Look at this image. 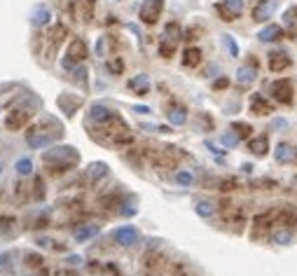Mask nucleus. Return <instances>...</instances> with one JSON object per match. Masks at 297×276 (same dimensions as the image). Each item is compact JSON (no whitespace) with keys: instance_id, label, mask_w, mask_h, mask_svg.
Masks as SVG:
<instances>
[{"instance_id":"obj_1","label":"nucleus","mask_w":297,"mask_h":276,"mask_svg":"<svg viewBox=\"0 0 297 276\" xmlns=\"http://www.w3.org/2000/svg\"><path fill=\"white\" fill-rule=\"evenodd\" d=\"M43 160L54 173H61L66 169H73L80 162V154L75 152V147H54V150L43 154Z\"/></svg>"},{"instance_id":"obj_2","label":"nucleus","mask_w":297,"mask_h":276,"mask_svg":"<svg viewBox=\"0 0 297 276\" xmlns=\"http://www.w3.org/2000/svg\"><path fill=\"white\" fill-rule=\"evenodd\" d=\"M85 56H87V45H85V40L75 37L73 43L68 45V54H66V59H63V68H66V70H73L75 63L82 61Z\"/></svg>"},{"instance_id":"obj_3","label":"nucleus","mask_w":297,"mask_h":276,"mask_svg":"<svg viewBox=\"0 0 297 276\" xmlns=\"http://www.w3.org/2000/svg\"><path fill=\"white\" fill-rule=\"evenodd\" d=\"M162 10H164V0H145L143 7H140V21L147 26L157 24V19L162 17Z\"/></svg>"},{"instance_id":"obj_4","label":"nucleus","mask_w":297,"mask_h":276,"mask_svg":"<svg viewBox=\"0 0 297 276\" xmlns=\"http://www.w3.org/2000/svg\"><path fill=\"white\" fill-rule=\"evenodd\" d=\"M215 10L220 12V17L225 21H234L243 12V0H222L220 5H215Z\"/></svg>"},{"instance_id":"obj_5","label":"nucleus","mask_w":297,"mask_h":276,"mask_svg":"<svg viewBox=\"0 0 297 276\" xmlns=\"http://www.w3.org/2000/svg\"><path fill=\"white\" fill-rule=\"evenodd\" d=\"M272 94L274 98L279 101V103H290L292 101V82L290 80H279V82H274L272 85Z\"/></svg>"},{"instance_id":"obj_6","label":"nucleus","mask_w":297,"mask_h":276,"mask_svg":"<svg viewBox=\"0 0 297 276\" xmlns=\"http://www.w3.org/2000/svg\"><path fill=\"white\" fill-rule=\"evenodd\" d=\"M113 239L120 246H134L136 241H138V232H136V227H131V225H124V227L113 232Z\"/></svg>"},{"instance_id":"obj_7","label":"nucleus","mask_w":297,"mask_h":276,"mask_svg":"<svg viewBox=\"0 0 297 276\" xmlns=\"http://www.w3.org/2000/svg\"><path fill=\"white\" fill-rule=\"evenodd\" d=\"M30 120V112L28 110H12L10 115H7V120H5V127L7 129H21L26 122Z\"/></svg>"},{"instance_id":"obj_8","label":"nucleus","mask_w":297,"mask_h":276,"mask_svg":"<svg viewBox=\"0 0 297 276\" xmlns=\"http://www.w3.org/2000/svg\"><path fill=\"white\" fill-rule=\"evenodd\" d=\"M269 68H272L274 73H281V70H285V68H290V56L288 54H283V52H272L269 54Z\"/></svg>"},{"instance_id":"obj_9","label":"nucleus","mask_w":297,"mask_h":276,"mask_svg":"<svg viewBox=\"0 0 297 276\" xmlns=\"http://www.w3.org/2000/svg\"><path fill=\"white\" fill-rule=\"evenodd\" d=\"M279 37H283V28H281L279 24H267L260 33H257V40H260V43H274V40H279Z\"/></svg>"},{"instance_id":"obj_10","label":"nucleus","mask_w":297,"mask_h":276,"mask_svg":"<svg viewBox=\"0 0 297 276\" xmlns=\"http://www.w3.org/2000/svg\"><path fill=\"white\" fill-rule=\"evenodd\" d=\"M250 110H253L255 115H269V112H274V108L262 94H255V96L250 98Z\"/></svg>"},{"instance_id":"obj_11","label":"nucleus","mask_w":297,"mask_h":276,"mask_svg":"<svg viewBox=\"0 0 297 276\" xmlns=\"http://www.w3.org/2000/svg\"><path fill=\"white\" fill-rule=\"evenodd\" d=\"M274 157H276V162H281V164H288V162H295L297 160V152H295V147H292V145L281 143V145L276 147Z\"/></svg>"},{"instance_id":"obj_12","label":"nucleus","mask_w":297,"mask_h":276,"mask_svg":"<svg viewBox=\"0 0 297 276\" xmlns=\"http://www.w3.org/2000/svg\"><path fill=\"white\" fill-rule=\"evenodd\" d=\"M274 7H276L274 0H262L260 5L253 10V19L255 21H265V19H269L272 17V12H274Z\"/></svg>"},{"instance_id":"obj_13","label":"nucleus","mask_w":297,"mask_h":276,"mask_svg":"<svg viewBox=\"0 0 297 276\" xmlns=\"http://www.w3.org/2000/svg\"><path fill=\"white\" fill-rule=\"evenodd\" d=\"M49 19H52L49 7H43V5L33 7V12H30V24L33 26H45V24H49Z\"/></svg>"},{"instance_id":"obj_14","label":"nucleus","mask_w":297,"mask_h":276,"mask_svg":"<svg viewBox=\"0 0 297 276\" xmlns=\"http://www.w3.org/2000/svg\"><path fill=\"white\" fill-rule=\"evenodd\" d=\"M113 115H115V112L110 110V108H105V105H101V103L91 105V110H89V120H91V122H96V124H101V122H105V120H110Z\"/></svg>"},{"instance_id":"obj_15","label":"nucleus","mask_w":297,"mask_h":276,"mask_svg":"<svg viewBox=\"0 0 297 276\" xmlns=\"http://www.w3.org/2000/svg\"><path fill=\"white\" fill-rule=\"evenodd\" d=\"M248 147H250V152H253V154H257V157H265V154H267V150H269L267 136L262 134V136H255V138H250Z\"/></svg>"},{"instance_id":"obj_16","label":"nucleus","mask_w":297,"mask_h":276,"mask_svg":"<svg viewBox=\"0 0 297 276\" xmlns=\"http://www.w3.org/2000/svg\"><path fill=\"white\" fill-rule=\"evenodd\" d=\"M279 225L281 227L292 229L297 225V209H283L279 215Z\"/></svg>"},{"instance_id":"obj_17","label":"nucleus","mask_w":297,"mask_h":276,"mask_svg":"<svg viewBox=\"0 0 297 276\" xmlns=\"http://www.w3.org/2000/svg\"><path fill=\"white\" fill-rule=\"evenodd\" d=\"M98 234V225H82V227H78L75 229V241H87V239H91V236H96Z\"/></svg>"},{"instance_id":"obj_18","label":"nucleus","mask_w":297,"mask_h":276,"mask_svg":"<svg viewBox=\"0 0 297 276\" xmlns=\"http://www.w3.org/2000/svg\"><path fill=\"white\" fill-rule=\"evenodd\" d=\"M199 61H201V52L197 47H190L185 52V56H182V66H188V68L199 66Z\"/></svg>"},{"instance_id":"obj_19","label":"nucleus","mask_w":297,"mask_h":276,"mask_svg":"<svg viewBox=\"0 0 297 276\" xmlns=\"http://www.w3.org/2000/svg\"><path fill=\"white\" fill-rule=\"evenodd\" d=\"M272 239H274V244H290L292 241V229H288V227H281V229H276V232L272 234Z\"/></svg>"},{"instance_id":"obj_20","label":"nucleus","mask_w":297,"mask_h":276,"mask_svg":"<svg viewBox=\"0 0 297 276\" xmlns=\"http://www.w3.org/2000/svg\"><path fill=\"white\" fill-rule=\"evenodd\" d=\"M129 89H134L136 94H140V96H143V94L147 92V77H145V75H138V77H134V80L129 82Z\"/></svg>"},{"instance_id":"obj_21","label":"nucleus","mask_w":297,"mask_h":276,"mask_svg":"<svg viewBox=\"0 0 297 276\" xmlns=\"http://www.w3.org/2000/svg\"><path fill=\"white\" fill-rule=\"evenodd\" d=\"M237 77H239V82L241 85H250V82L255 80V68L253 66H243V68H239V73H237Z\"/></svg>"},{"instance_id":"obj_22","label":"nucleus","mask_w":297,"mask_h":276,"mask_svg":"<svg viewBox=\"0 0 297 276\" xmlns=\"http://www.w3.org/2000/svg\"><path fill=\"white\" fill-rule=\"evenodd\" d=\"M166 117H169L171 124H185V120H188V115H185L182 108H171V110L166 112Z\"/></svg>"},{"instance_id":"obj_23","label":"nucleus","mask_w":297,"mask_h":276,"mask_svg":"<svg viewBox=\"0 0 297 276\" xmlns=\"http://www.w3.org/2000/svg\"><path fill=\"white\" fill-rule=\"evenodd\" d=\"M197 213H199L201 218H211V215L215 213V206H213L211 202H199L197 204Z\"/></svg>"},{"instance_id":"obj_24","label":"nucleus","mask_w":297,"mask_h":276,"mask_svg":"<svg viewBox=\"0 0 297 276\" xmlns=\"http://www.w3.org/2000/svg\"><path fill=\"white\" fill-rule=\"evenodd\" d=\"M166 40H169V43H178V40H180V26L166 24Z\"/></svg>"},{"instance_id":"obj_25","label":"nucleus","mask_w":297,"mask_h":276,"mask_svg":"<svg viewBox=\"0 0 297 276\" xmlns=\"http://www.w3.org/2000/svg\"><path fill=\"white\" fill-rule=\"evenodd\" d=\"M30 171H33V162H30L28 157H24V160L17 162V173L19 176H28Z\"/></svg>"},{"instance_id":"obj_26","label":"nucleus","mask_w":297,"mask_h":276,"mask_svg":"<svg viewBox=\"0 0 297 276\" xmlns=\"http://www.w3.org/2000/svg\"><path fill=\"white\" fill-rule=\"evenodd\" d=\"M232 129L239 134V138H248L250 131H253V129H250V124H243V122H234V124H232Z\"/></svg>"},{"instance_id":"obj_27","label":"nucleus","mask_w":297,"mask_h":276,"mask_svg":"<svg viewBox=\"0 0 297 276\" xmlns=\"http://www.w3.org/2000/svg\"><path fill=\"white\" fill-rule=\"evenodd\" d=\"M105 173H108V166L105 164H94L89 176H91V180H96V178H101V176H105Z\"/></svg>"},{"instance_id":"obj_28","label":"nucleus","mask_w":297,"mask_h":276,"mask_svg":"<svg viewBox=\"0 0 297 276\" xmlns=\"http://www.w3.org/2000/svg\"><path fill=\"white\" fill-rule=\"evenodd\" d=\"M295 17H297V7H288L283 12V26H292L295 24Z\"/></svg>"},{"instance_id":"obj_29","label":"nucleus","mask_w":297,"mask_h":276,"mask_svg":"<svg viewBox=\"0 0 297 276\" xmlns=\"http://www.w3.org/2000/svg\"><path fill=\"white\" fill-rule=\"evenodd\" d=\"M225 45L230 47V54L232 56H239V47H237V43L232 40V35H225Z\"/></svg>"},{"instance_id":"obj_30","label":"nucleus","mask_w":297,"mask_h":276,"mask_svg":"<svg viewBox=\"0 0 297 276\" xmlns=\"http://www.w3.org/2000/svg\"><path fill=\"white\" fill-rule=\"evenodd\" d=\"M173 49H176V43H164L162 47H159V52H162V56H166V59H169V56L173 54Z\"/></svg>"},{"instance_id":"obj_31","label":"nucleus","mask_w":297,"mask_h":276,"mask_svg":"<svg viewBox=\"0 0 297 276\" xmlns=\"http://www.w3.org/2000/svg\"><path fill=\"white\" fill-rule=\"evenodd\" d=\"M222 143H225L227 147H234V145L239 143V136H234V134H225V136H222Z\"/></svg>"},{"instance_id":"obj_32","label":"nucleus","mask_w":297,"mask_h":276,"mask_svg":"<svg viewBox=\"0 0 297 276\" xmlns=\"http://www.w3.org/2000/svg\"><path fill=\"white\" fill-rule=\"evenodd\" d=\"M176 180H178V183H180V185H190V183H192V173H188V171H180V173H178V176H176Z\"/></svg>"},{"instance_id":"obj_33","label":"nucleus","mask_w":297,"mask_h":276,"mask_svg":"<svg viewBox=\"0 0 297 276\" xmlns=\"http://www.w3.org/2000/svg\"><path fill=\"white\" fill-rule=\"evenodd\" d=\"M227 85H230V82H227V77H220V80H215V89H225Z\"/></svg>"}]
</instances>
